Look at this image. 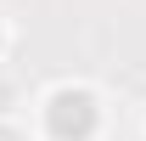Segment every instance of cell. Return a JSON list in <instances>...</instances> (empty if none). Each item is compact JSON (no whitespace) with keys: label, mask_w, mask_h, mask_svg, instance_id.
I'll list each match as a JSON object with an SVG mask.
<instances>
[{"label":"cell","mask_w":146,"mask_h":141,"mask_svg":"<svg viewBox=\"0 0 146 141\" xmlns=\"http://www.w3.org/2000/svg\"><path fill=\"white\" fill-rule=\"evenodd\" d=\"M51 130L62 141H84L96 130V107H90V96H84V90H62V96H56L51 102Z\"/></svg>","instance_id":"cell-1"}]
</instances>
